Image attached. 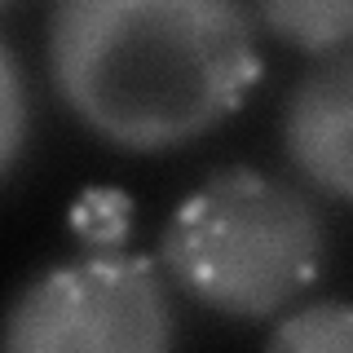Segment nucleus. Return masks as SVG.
Here are the masks:
<instances>
[{"instance_id":"2","label":"nucleus","mask_w":353,"mask_h":353,"mask_svg":"<svg viewBox=\"0 0 353 353\" xmlns=\"http://www.w3.org/2000/svg\"><path fill=\"white\" fill-rule=\"evenodd\" d=\"M159 265L194 305L234 323H265L323 279L327 221L301 185L230 163L172 208Z\"/></svg>"},{"instance_id":"6","label":"nucleus","mask_w":353,"mask_h":353,"mask_svg":"<svg viewBox=\"0 0 353 353\" xmlns=\"http://www.w3.org/2000/svg\"><path fill=\"white\" fill-rule=\"evenodd\" d=\"M270 349H301V353H353V305L345 301H318L301 309H283L274 318Z\"/></svg>"},{"instance_id":"5","label":"nucleus","mask_w":353,"mask_h":353,"mask_svg":"<svg viewBox=\"0 0 353 353\" xmlns=\"http://www.w3.org/2000/svg\"><path fill=\"white\" fill-rule=\"evenodd\" d=\"M252 14L279 44L309 58L353 49V0H252Z\"/></svg>"},{"instance_id":"7","label":"nucleus","mask_w":353,"mask_h":353,"mask_svg":"<svg viewBox=\"0 0 353 353\" xmlns=\"http://www.w3.org/2000/svg\"><path fill=\"white\" fill-rule=\"evenodd\" d=\"M71 230L88 252H110L128 234V199L119 190H88L71 208Z\"/></svg>"},{"instance_id":"1","label":"nucleus","mask_w":353,"mask_h":353,"mask_svg":"<svg viewBox=\"0 0 353 353\" xmlns=\"http://www.w3.org/2000/svg\"><path fill=\"white\" fill-rule=\"evenodd\" d=\"M248 0H53L44 66L110 150L168 154L216 132L265 75Z\"/></svg>"},{"instance_id":"8","label":"nucleus","mask_w":353,"mask_h":353,"mask_svg":"<svg viewBox=\"0 0 353 353\" xmlns=\"http://www.w3.org/2000/svg\"><path fill=\"white\" fill-rule=\"evenodd\" d=\"M0 110H5V128H0V168L5 176L18 168L22 141H27V84H22V62L18 49L5 40V53H0Z\"/></svg>"},{"instance_id":"3","label":"nucleus","mask_w":353,"mask_h":353,"mask_svg":"<svg viewBox=\"0 0 353 353\" xmlns=\"http://www.w3.org/2000/svg\"><path fill=\"white\" fill-rule=\"evenodd\" d=\"M168 270L132 252H88L36 274L9 305L14 353H163L172 345Z\"/></svg>"},{"instance_id":"4","label":"nucleus","mask_w":353,"mask_h":353,"mask_svg":"<svg viewBox=\"0 0 353 353\" xmlns=\"http://www.w3.org/2000/svg\"><path fill=\"white\" fill-rule=\"evenodd\" d=\"M279 141L309 190L353 203V49L301 71L279 115Z\"/></svg>"}]
</instances>
